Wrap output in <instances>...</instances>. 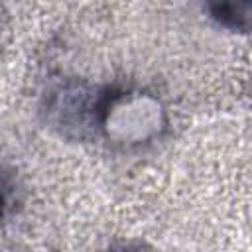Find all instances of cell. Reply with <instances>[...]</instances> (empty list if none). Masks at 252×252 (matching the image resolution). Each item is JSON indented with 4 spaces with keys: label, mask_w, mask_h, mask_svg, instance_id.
Returning <instances> with one entry per match:
<instances>
[{
    "label": "cell",
    "mask_w": 252,
    "mask_h": 252,
    "mask_svg": "<svg viewBox=\"0 0 252 252\" xmlns=\"http://www.w3.org/2000/svg\"><path fill=\"white\" fill-rule=\"evenodd\" d=\"M167 128L163 102L142 89L102 93L96 130L114 146L136 148L158 140Z\"/></svg>",
    "instance_id": "6da1fadb"
},
{
    "label": "cell",
    "mask_w": 252,
    "mask_h": 252,
    "mask_svg": "<svg viewBox=\"0 0 252 252\" xmlns=\"http://www.w3.org/2000/svg\"><path fill=\"white\" fill-rule=\"evenodd\" d=\"M100 98L102 94H96L85 85L79 83L65 85L55 93L51 100V112L55 114L57 122L65 128H79V126L96 128Z\"/></svg>",
    "instance_id": "7a4b0ae2"
},
{
    "label": "cell",
    "mask_w": 252,
    "mask_h": 252,
    "mask_svg": "<svg viewBox=\"0 0 252 252\" xmlns=\"http://www.w3.org/2000/svg\"><path fill=\"white\" fill-rule=\"evenodd\" d=\"M211 14L213 18L234 32H248L250 24V2H220V4H211Z\"/></svg>",
    "instance_id": "3957f363"
},
{
    "label": "cell",
    "mask_w": 252,
    "mask_h": 252,
    "mask_svg": "<svg viewBox=\"0 0 252 252\" xmlns=\"http://www.w3.org/2000/svg\"><path fill=\"white\" fill-rule=\"evenodd\" d=\"M98 252H144V250L138 246H132V244H116V246H108Z\"/></svg>",
    "instance_id": "277c9868"
},
{
    "label": "cell",
    "mask_w": 252,
    "mask_h": 252,
    "mask_svg": "<svg viewBox=\"0 0 252 252\" xmlns=\"http://www.w3.org/2000/svg\"><path fill=\"white\" fill-rule=\"evenodd\" d=\"M4 205H6V193H4V187H2V183H0V219H2V215H4Z\"/></svg>",
    "instance_id": "5b68a950"
}]
</instances>
